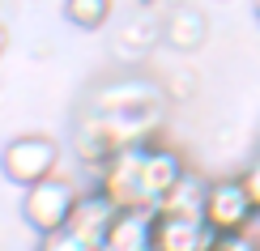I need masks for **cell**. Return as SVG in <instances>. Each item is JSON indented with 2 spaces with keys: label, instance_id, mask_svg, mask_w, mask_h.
I'll return each mask as SVG.
<instances>
[{
  "label": "cell",
  "instance_id": "6da1fadb",
  "mask_svg": "<svg viewBox=\"0 0 260 251\" xmlns=\"http://www.w3.org/2000/svg\"><path fill=\"white\" fill-rule=\"evenodd\" d=\"M26 196H21V217H26V226L35 230L39 238L43 234H56L69 226L73 209H77L81 200V183L69 179V174H47V179L30 183V188H21Z\"/></svg>",
  "mask_w": 260,
  "mask_h": 251
},
{
  "label": "cell",
  "instance_id": "7a4b0ae2",
  "mask_svg": "<svg viewBox=\"0 0 260 251\" xmlns=\"http://www.w3.org/2000/svg\"><path fill=\"white\" fill-rule=\"evenodd\" d=\"M0 170H5L9 183L30 188V183H39V179H47V174L60 170V145L51 136H43V132L13 136L0 149Z\"/></svg>",
  "mask_w": 260,
  "mask_h": 251
},
{
  "label": "cell",
  "instance_id": "3957f363",
  "mask_svg": "<svg viewBox=\"0 0 260 251\" xmlns=\"http://www.w3.org/2000/svg\"><path fill=\"white\" fill-rule=\"evenodd\" d=\"M256 217V204L247 196L239 174H226V179H209V196H205V222L218 234H239L247 230V222Z\"/></svg>",
  "mask_w": 260,
  "mask_h": 251
},
{
  "label": "cell",
  "instance_id": "277c9868",
  "mask_svg": "<svg viewBox=\"0 0 260 251\" xmlns=\"http://www.w3.org/2000/svg\"><path fill=\"white\" fill-rule=\"evenodd\" d=\"M188 170V162L175 145H162V140H145L141 149V192H145V204L158 209V200L171 192V183Z\"/></svg>",
  "mask_w": 260,
  "mask_h": 251
},
{
  "label": "cell",
  "instance_id": "5b68a950",
  "mask_svg": "<svg viewBox=\"0 0 260 251\" xmlns=\"http://www.w3.org/2000/svg\"><path fill=\"white\" fill-rule=\"evenodd\" d=\"M218 230L205 217H167L154 213V251H213Z\"/></svg>",
  "mask_w": 260,
  "mask_h": 251
},
{
  "label": "cell",
  "instance_id": "8992f818",
  "mask_svg": "<svg viewBox=\"0 0 260 251\" xmlns=\"http://www.w3.org/2000/svg\"><path fill=\"white\" fill-rule=\"evenodd\" d=\"M115 213L120 209H115L99 188H90V192H81V200H77V209H73V217H69L64 230H73L81 243H90L94 251H103V238H107V230H111Z\"/></svg>",
  "mask_w": 260,
  "mask_h": 251
},
{
  "label": "cell",
  "instance_id": "52a82bcc",
  "mask_svg": "<svg viewBox=\"0 0 260 251\" xmlns=\"http://www.w3.org/2000/svg\"><path fill=\"white\" fill-rule=\"evenodd\" d=\"M149 247H154V209H120L103 238V251H149Z\"/></svg>",
  "mask_w": 260,
  "mask_h": 251
},
{
  "label": "cell",
  "instance_id": "ba28073f",
  "mask_svg": "<svg viewBox=\"0 0 260 251\" xmlns=\"http://www.w3.org/2000/svg\"><path fill=\"white\" fill-rule=\"evenodd\" d=\"M205 196H209V179H205L201 170H183L175 183H171V192L158 200L154 213H167V217H205Z\"/></svg>",
  "mask_w": 260,
  "mask_h": 251
},
{
  "label": "cell",
  "instance_id": "9c48e42d",
  "mask_svg": "<svg viewBox=\"0 0 260 251\" xmlns=\"http://www.w3.org/2000/svg\"><path fill=\"white\" fill-rule=\"evenodd\" d=\"M154 102H167L162 98V85L154 81H141V77H124V81H111L94 94V111H120V106H154Z\"/></svg>",
  "mask_w": 260,
  "mask_h": 251
},
{
  "label": "cell",
  "instance_id": "30bf717a",
  "mask_svg": "<svg viewBox=\"0 0 260 251\" xmlns=\"http://www.w3.org/2000/svg\"><path fill=\"white\" fill-rule=\"evenodd\" d=\"M205 39H209V21H205L201 9L179 5V9H171V13L162 17V43H167V47H175V51H197Z\"/></svg>",
  "mask_w": 260,
  "mask_h": 251
},
{
  "label": "cell",
  "instance_id": "8fae6325",
  "mask_svg": "<svg viewBox=\"0 0 260 251\" xmlns=\"http://www.w3.org/2000/svg\"><path fill=\"white\" fill-rule=\"evenodd\" d=\"M115 13V0H64V21L77 30H103Z\"/></svg>",
  "mask_w": 260,
  "mask_h": 251
},
{
  "label": "cell",
  "instance_id": "7c38bea8",
  "mask_svg": "<svg viewBox=\"0 0 260 251\" xmlns=\"http://www.w3.org/2000/svg\"><path fill=\"white\" fill-rule=\"evenodd\" d=\"M35 251H94L90 243H81L73 230H56V234H43Z\"/></svg>",
  "mask_w": 260,
  "mask_h": 251
},
{
  "label": "cell",
  "instance_id": "4fadbf2b",
  "mask_svg": "<svg viewBox=\"0 0 260 251\" xmlns=\"http://www.w3.org/2000/svg\"><path fill=\"white\" fill-rule=\"evenodd\" d=\"M213 251H260L252 238H247L243 230L239 234H218V243H213Z\"/></svg>",
  "mask_w": 260,
  "mask_h": 251
},
{
  "label": "cell",
  "instance_id": "5bb4252c",
  "mask_svg": "<svg viewBox=\"0 0 260 251\" xmlns=\"http://www.w3.org/2000/svg\"><path fill=\"white\" fill-rule=\"evenodd\" d=\"M239 179H243V188H247V196H252V204L260 209V158H256L252 166H247V170L239 174Z\"/></svg>",
  "mask_w": 260,
  "mask_h": 251
},
{
  "label": "cell",
  "instance_id": "9a60e30c",
  "mask_svg": "<svg viewBox=\"0 0 260 251\" xmlns=\"http://www.w3.org/2000/svg\"><path fill=\"white\" fill-rule=\"evenodd\" d=\"M252 5H256V17H260V0H252Z\"/></svg>",
  "mask_w": 260,
  "mask_h": 251
},
{
  "label": "cell",
  "instance_id": "2e32d148",
  "mask_svg": "<svg viewBox=\"0 0 260 251\" xmlns=\"http://www.w3.org/2000/svg\"><path fill=\"white\" fill-rule=\"evenodd\" d=\"M149 251H154V247H149Z\"/></svg>",
  "mask_w": 260,
  "mask_h": 251
}]
</instances>
